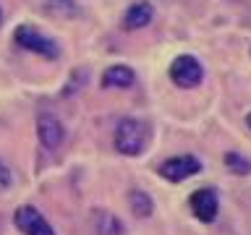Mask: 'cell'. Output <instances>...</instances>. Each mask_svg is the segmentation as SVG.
Instances as JSON below:
<instances>
[{
    "label": "cell",
    "instance_id": "1",
    "mask_svg": "<svg viewBox=\"0 0 251 235\" xmlns=\"http://www.w3.org/2000/svg\"><path fill=\"white\" fill-rule=\"evenodd\" d=\"M147 146V128L144 123L133 120V118H126V120L118 123L115 131V149L126 157H136L144 152Z\"/></svg>",
    "mask_w": 251,
    "mask_h": 235
},
{
    "label": "cell",
    "instance_id": "2",
    "mask_svg": "<svg viewBox=\"0 0 251 235\" xmlns=\"http://www.w3.org/2000/svg\"><path fill=\"white\" fill-rule=\"evenodd\" d=\"M170 78L176 86H180V89H191V86L201 84L204 68L194 55H180V58H176L170 63Z\"/></svg>",
    "mask_w": 251,
    "mask_h": 235
},
{
    "label": "cell",
    "instance_id": "3",
    "mask_svg": "<svg viewBox=\"0 0 251 235\" xmlns=\"http://www.w3.org/2000/svg\"><path fill=\"white\" fill-rule=\"evenodd\" d=\"M13 39H16V45H19V47H24V50L45 55V58H58V45H55L50 37L39 34V31L34 26H29V24H24V26L16 29Z\"/></svg>",
    "mask_w": 251,
    "mask_h": 235
},
{
    "label": "cell",
    "instance_id": "4",
    "mask_svg": "<svg viewBox=\"0 0 251 235\" xmlns=\"http://www.w3.org/2000/svg\"><path fill=\"white\" fill-rule=\"evenodd\" d=\"M13 225L19 227L24 235H55L50 222L39 214L34 207H19L13 214Z\"/></svg>",
    "mask_w": 251,
    "mask_h": 235
},
{
    "label": "cell",
    "instance_id": "5",
    "mask_svg": "<svg viewBox=\"0 0 251 235\" xmlns=\"http://www.w3.org/2000/svg\"><path fill=\"white\" fill-rule=\"evenodd\" d=\"M199 170H201V162L196 160V157L186 154V157H173V160L162 162L160 175L168 178V180H173V183H178V180H186V178L196 175Z\"/></svg>",
    "mask_w": 251,
    "mask_h": 235
},
{
    "label": "cell",
    "instance_id": "6",
    "mask_svg": "<svg viewBox=\"0 0 251 235\" xmlns=\"http://www.w3.org/2000/svg\"><path fill=\"white\" fill-rule=\"evenodd\" d=\"M191 212L199 222H215L217 217V193L212 188H199L191 193Z\"/></svg>",
    "mask_w": 251,
    "mask_h": 235
},
{
    "label": "cell",
    "instance_id": "7",
    "mask_svg": "<svg viewBox=\"0 0 251 235\" xmlns=\"http://www.w3.org/2000/svg\"><path fill=\"white\" fill-rule=\"evenodd\" d=\"M37 133H39V141L45 144V149H58L63 144V139H66L60 120H55L52 115H42V118H39V120H37Z\"/></svg>",
    "mask_w": 251,
    "mask_h": 235
},
{
    "label": "cell",
    "instance_id": "8",
    "mask_svg": "<svg viewBox=\"0 0 251 235\" xmlns=\"http://www.w3.org/2000/svg\"><path fill=\"white\" fill-rule=\"evenodd\" d=\"M152 21V5L149 3H133L128 11H126L123 16V29H141V26H147V24Z\"/></svg>",
    "mask_w": 251,
    "mask_h": 235
},
{
    "label": "cell",
    "instance_id": "9",
    "mask_svg": "<svg viewBox=\"0 0 251 235\" xmlns=\"http://www.w3.org/2000/svg\"><path fill=\"white\" fill-rule=\"evenodd\" d=\"M133 78L136 76H133V70L128 66H110L105 73H102V86H107V89L110 86H121L123 89V86L133 84Z\"/></svg>",
    "mask_w": 251,
    "mask_h": 235
},
{
    "label": "cell",
    "instance_id": "10",
    "mask_svg": "<svg viewBox=\"0 0 251 235\" xmlns=\"http://www.w3.org/2000/svg\"><path fill=\"white\" fill-rule=\"evenodd\" d=\"M128 204H131V212L136 217H149V214H152V209H154L149 193H144V191H131L128 193Z\"/></svg>",
    "mask_w": 251,
    "mask_h": 235
},
{
    "label": "cell",
    "instance_id": "11",
    "mask_svg": "<svg viewBox=\"0 0 251 235\" xmlns=\"http://www.w3.org/2000/svg\"><path fill=\"white\" fill-rule=\"evenodd\" d=\"M97 230L100 235H123V225L118 222V217L115 214H110V212H97Z\"/></svg>",
    "mask_w": 251,
    "mask_h": 235
},
{
    "label": "cell",
    "instance_id": "12",
    "mask_svg": "<svg viewBox=\"0 0 251 235\" xmlns=\"http://www.w3.org/2000/svg\"><path fill=\"white\" fill-rule=\"evenodd\" d=\"M225 164H227L233 172H238V175H246V172H251V162L243 160L238 152H227V154H225Z\"/></svg>",
    "mask_w": 251,
    "mask_h": 235
},
{
    "label": "cell",
    "instance_id": "13",
    "mask_svg": "<svg viewBox=\"0 0 251 235\" xmlns=\"http://www.w3.org/2000/svg\"><path fill=\"white\" fill-rule=\"evenodd\" d=\"M8 186H11V170L0 162V191H5Z\"/></svg>",
    "mask_w": 251,
    "mask_h": 235
},
{
    "label": "cell",
    "instance_id": "14",
    "mask_svg": "<svg viewBox=\"0 0 251 235\" xmlns=\"http://www.w3.org/2000/svg\"><path fill=\"white\" fill-rule=\"evenodd\" d=\"M246 123H249V128H251V115H249V118H246Z\"/></svg>",
    "mask_w": 251,
    "mask_h": 235
},
{
    "label": "cell",
    "instance_id": "15",
    "mask_svg": "<svg viewBox=\"0 0 251 235\" xmlns=\"http://www.w3.org/2000/svg\"><path fill=\"white\" fill-rule=\"evenodd\" d=\"M0 21H3V13H0Z\"/></svg>",
    "mask_w": 251,
    "mask_h": 235
}]
</instances>
